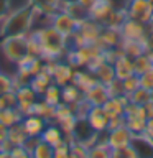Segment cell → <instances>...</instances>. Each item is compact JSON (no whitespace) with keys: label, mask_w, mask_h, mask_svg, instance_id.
<instances>
[{"label":"cell","mask_w":153,"mask_h":158,"mask_svg":"<svg viewBox=\"0 0 153 158\" xmlns=\"http://www.w3.org/2000/svg\"><path fill=\"white\" fill-rule=\"evenodd\" d=\"M33 35L39 43L43 59H59L68 53V38L59 33L56 28H53L51 25L35 30Z\"/></svg>","instance_id":"cell-1"},{"label":"cell","mask_w":153,"mask_h":158,"mask_svg":"<svg viewBox=\"0 0 153 158\" xmlns=\"http://www.w3.org/2000/svg\"><path fill=\"white\" fill-rule=\"evenodd\" d=\"M35 22V7L31 3L20 7L0 22V36H13V35H28Z\"/></svg>","instance_id":"cell-2"},{"label":"cell","mask_w":153,"mask_h":158,"mask_svg":"<svg viewBox=\"0 0 153 158\" xmlns=\"http://www.w3.org/2000/svg\"><path fill=\"white\" fill-rule=\"evenodd\" d=\"M0 49L10 63L18 64L28 54V35L5 36L0 43Z\"/></svg>","instance_id":"cell-3"},{"label":"cell","mask_w":153,"mask_h":158,"mask_svg":"<svg viewBox=\"0 0 153 158\" xmlns=\"http://www.w3.org/2000/svg\"><path fill=\"white\" fill-rule=\"evenodd\" d=\"M102 51L104 49L97 43H86L82 46L68 49V63L72 64L74 68H86L89 64V61L94 56L101 54Z\"/></svg>","instance_id":"cell-4"},{"label":"cell","mask_w":153,"mask_h":158,"mask_svg":"<svg viewBox=\"0 0 153 158\" xmlns=\"http://www.w3.org/2000/svg\"><path fill=\"white\" fill-rule=\"evenodd\" d=\"M125 15L128 18L138 20L142 23L153 22V10L147 0H128V5L125 8Z\"/></svg>","instance_id":"cell-5"},{"label":"cell","mask_w":153,"mask_h":158,"mask_svg":"<svg viewBox=\"0 0 153 158\" xmlns=\"http://www.w3.org/2000/svg\"><path fill=\"white\" fill-rule=\"evenodd\" d=\"M133 138H135V133L127 125H120L117 128H112V130H107L105 142L109 143L110 150H115V148H120V147L133 143Z\"/></svg>","instance_id":"cell-6"},{"label":"cell","mask_w":153,"mask_h":158,"mask_svg":"<svg viewBox=\"0 0 153 158\" xmlns=\"http://www.w3.org/2000/svg\"><path fill=\"white\" fill-rule=\"evenodd\" d=\"M120 35L122 40H135V41H142L147 36V23H142L133 18H125L123 23L120 25Z\"/></svg>","instance_id":"cell-7"},{"label":"cell","mask_w":153,"mask_h":158,"mask_svg":"<svg viewBox=\"0 0 153 158\" xmlns=\"http://www.w3.org/2000/svg\"><path fill=\"white\" fill-rule=\"evenodd\" d=\"M49 25H51L53 28H56L59 33L64 35V36L68 38V36H71V35L77 30L79 23L68 12H64V10H58L56 13L51 15V22H49Z\"/></svg>","instance_id":"cell-8"},{"label":"cell","mask_w":153,"mask_h":158,"mask_svg":"<svg viewBox=\"0 0 153 158\" xmlns=\"http://www.w3.org/2000/svg\"><path fill=\"white\" fill-rule=\"evenodd\" d=\"M17 94V109L22 112V115H28L33 114V106L38 101V94L31 89V86H22L15 89Z\"/></svg>","instance_id":"cell-9"},{"label":"cell","mask_w":153,"mask_h":158,"mask_svg":"<svg viewBox=\"0 0 153 158\" xmlns=\"http://www.w3.org/2000/svg\"><path fill=\"white\" fill-rule=\"evenodd\" d=\"M109 115L107 112L104 110L102 106H91L89 109L87 115H86V122L91 125V128L97 133H104L107 132V127H109Z\"/></svg>","instance_id":"cell-10"},{"label":"cell","mask_w":153,"mask_h":158,"mask_svg":"<svg viewBox=\"0 0 153 158\" xmlns=\"http://www.w3.org/2000/svg\"><path fill=\"white\" fill-rule=\"evenodd\" d=\"M77 31L86 43H96L102 31V25L92 18H86L77 25Z\"/></svg>","instance_id":"cell-11"},{"label":"cell","mask_w":153,"mask_h":158,"mask_svg":"<svg viewBox=\"0 0 153 158\" xmlns=\"http://www.w3.org/2000/svg\"><path fill=\"white\" fill-rule=\"evenodd\" d=\"M74 73H76V69H74L72 64H69V63H59V61H58L56 68H54L53 73H51L53 82L58 84L59 87L66 86V84L72 82Z\"/></svg>","instance_id":"cell-12"},{"label":"cell","mask_w":153,"mask_h":158,"mask_svg":"<svg viewBox=\"0 0 153 158\" xmlns=\"http://www.w3.org/2000/svg\"><path fill=\"white\" fill-rule=\"evenodd\" d=\"M22 123L28 137H39L43 133V130L46 128L48 122L39 115H36V114H28V115H23Z\"/></svg>","instance_id":"cell-13"},{"label":"cell","mask_w":153,"mask_h":158,"mask_svg":"<svg viewBox=\"0 0 153 158\" xmlns=\"http://www.w3.org/2000/svg\"><path fill=\"white\" fill-rule=\"evenodd\" d=\"M120 41H122V35H120V30H118V28L102 27L101 36H99V40H97L96 43H97L102 49H109V48H117V46H120Z\"/></svg>","instance_id":"cell-14"},{"label":"cell","mask_w":153,"mask_h":158,"mask_svg":"<svg viewBox=\"0 0 153 158\" xmlns=\"http://www.w3.org/2000/svg\"><path fill=\"white\" fill-rule=\"evenodd\" d=\"M110 97L107 91V86L102 82H96L92 87H89L87 91H84V99L91 104V106H102L107 99Z\"/></svg>","instance_id":"cell-15"},{"label":"cell","mask_w":153,"mask_h":158,"mask_svg":"<svg viewBox=\"0 0 153 158\" xmlns=\"http://www.w3.org/2000/svg\"><path fill=\"white\" fill-rule=\"evenodd\" d=\"M128 102V97L127 96H117V97H109L105 102L102 104L104 110L107 112L109 118L112 117H118V115H123V110H125V106Z\"/></svg>","instance_id":"cell-16"},{"label":"cell","mask_w":153,"mask_h":158,"mask_svg":"<svg viewBox=\"0 0 153 158\" xmlns=\"http://www.w3.org/2000/svg\"><path fill=\"white\" fill-rule=\"evenodd\" d=\"M112 10H114V7L110 5L109 0H96V3L89 8V18H92L101 25H104V22L107 20V17L110 15Z\"/></svg>","instance_id":"cell-17"},{"label":"cell","mask_w":153,"mask_h":158,"mask_svg":"<svg viewBox=\"0 0 153 158\" xmlns=\"http://www.w3.org/2000/svg\"><path fill=\"white\" fill-rule=\"evenodd\" d=\"M61 10L68 12L71 17L76 20L77 23H81L82 20L89 18V10L84 8L77 0H63V5H61Z\"/></svg>","instance_id":"cell-18"},{"label":"cell","mask_w":153,"mask_h":158,"mask_svg":"<svg viewBox=\"0 0 153 158\" xmlns=\"http://www.w3.org/2000/svg\"><path fill=\"white\" fill-rule=\"evenodd\" d=\"M114 69H115V77L122 81V79L133 74V59L128 58L127 54H120L114 61Z\"/></svg>","instance_id":"cell-19"},{"label":"cell","mask_w":153,"mask_h":158,"mask_svg":"<svg viewBox=\"0 0 153 158\" xmlns=\"http://www.w3.org/2000/svg\"><path fill=\"white\" fill-rule=\"evenodd\" d=\"M53 82V77H51V73H48L46 69H41L38 74H35L31 77V82H30V86L35 92L38 94V96H43V92L48 89V86Z\"/></svg>","instance_id":"cell-20"},{"label":"cell","mask_w":153,"mask_h":158,"mask_svg":"<svg viewBox=\"0 0 153 158\" xmlns=\"http://www.w3.org/2000/svg\"><path fill=\"white\" fill-rule=\"evenodd\" d=\"M72 82L84 92V91H87L89 87H92L94 84L97 82V77H96V74H94V71H91V69H84V71H76L74 73Z\"/></svg>","instance_id":"cell-21"},{"label":"cell","mask_w":153,"mask_h":158,"mask_svg":"<svg viewBox=\"0 0 153 158\" xmlns=\"http://www.w3.org/2000/svg\"><path fill=\"white\" fill-rule=\"evenodd\" d=\"M82 97H84V92L74 82H69V84H66V86L61 87V99H63V102L69 104V106L79 102Z\"/></svg>","instance_id":"cell-22"},{"label":"cell","mask_w":153,"mask_h":158,"mask_svg":"<svg viewBox=\"0 0 153 158\" xmlns=\"http://www.w3.org/2000/svg\"><path fill=\"white\" fill-rule=\"evenodd\" d=\"M94 74H96L97 81L105 84V86L115 79V69H114V64L107 63V61H104L101 66H97L96 69H94Z\"/></svg>","instance_id":"cell-23"},{"label":"cell","mask_w":153,"mask_h":158,"mask_svg":"<svg viewBox=\"0 0 153 158\" xmlns=\"http://www.w3.org/2000/svg\"><path fill=\"white\" fill-rule=\"evenodd\" d=\"M120 49L123 54H127L128 58H137L140 54L145 53V46L142 41H135V40H122L120 41Z\"/></svg>","instance_id":"cell-24"},{"label":"cell","mask_w":153,"mask_h":158,"mask_svg":"<svg viewBox=\"0 0 153 158\" xmlns=\"http://www.w3.org/2000/svg\"><path fill=\"white\" fill-rule=\"evenodd\" d=\"M39 138H41L43 142L49 143L51 147H54V145H58V143L64 138V133H63V130H61L59 127L46 125V128L43 130V133L39 135Z\"/></svg>","instance_id":"cell-25"},{"label":"cell","mask_w":153,"mask_h":158,"mask_svg":"<svg viewBox=\"0 0 153 158\" xmlns=\"http://www.w3.org/2000/svg\"><path fill=\"white\" fill-rule=\"evenodd\" d=\"M22 118H23V115L17 107H3L0 110V122L5 123L7 127H12L13 123L20 122Z\"/></svg>","instance_id":"cell-26"},{"label":"cell","mask_w":153,"mask_h":158,"mask_svg":"<svg viewBox=\"0 0 153 158\" xmlns=\"http://www.w3.org/2000/svg\"><path fill=\"white\" fill-rule=\"evenodd\" d=\"M27 132H25V127L22 120L13 123L12 127H8V140L13 143V145H23V142L27 140Z\"/></svg>","instance_id":"cell-27"},{"label":"cell","mask_w":153,"mask_h":158,"mask_svg":"<svg viewBox=\"0 0 153 158\" xmlns=\"http://www.w3.org/2000/svg\"><path fill=\"white\" fill-rule=\"evenodd\" d=\"M87 156L91 158H110L112 156V150L110 147H109V143L104 140V142H96L92 143L91 147H89V153Z\"/></svg>","instance_id":"cell-28"},{"label":"cell","mask_w":153,"mask_h":158,"mask_svg":"<svg viewBox=\"0 0 153 158\" xmlns=\"http://www.w3.org/2000/svg\"><path fill=\"white\" fill-rule=\"evenodd\" d=\"M33 114H36L46 122L54 120V106L48 104L46 101H36L33 106Z\"/></svg>","instance_id":"cell-29"},{"label":"cell","mask_w":153,"mask_h":158,"mask_svg":"<svg viewBox=\"0 0 153 158\" xmlns=\"http://www.w3.org/2000/svg\"><path fill=\"white\" fill-rule=\"evenodd\" d=\"M150 69H153V63H151V59H150V56H148L147 53L133 58V73H135L137 76L150 71Z\"/></svg>","instance_id":"cell-30"},{"label":"cell","mask_w":153,"mask_h":158,"mask_svg":"<svg viewBox=\"0 0 153 158\" xmlns=\"http://www.w3.org/2000/svg\"><path fill=\"white\" fill-rule=\"evenodd\" d=\"M43 101H46L48 104H51V106L56 107L59 102H63V99H61V87H59L58 84L51 82L48 86L46 91L43 92Z\"/></svg>","instance_id":"cell-31"},{"label":"cell","mask_w":153,"mask_h":158,"mask_svg":"<svg viewBox=\"0 0 153 158\" xmlns=\"http://www.w3.org/2000/svg\"><path fill=\"white\" fill-rule=\"evenodd\" d=\"M128 101L133 102V104H138V106H143V104H147L148 101H150V91L142 86H138L135 91H133L132 94H128Z\"/></svg>","instance_id":"cell-32"},{"label":"cell","mask_w":153,"mask_h":158,"mask_svg":"<svg viewBox=\"0 0 153 158\" xmlns=\"http://www.w3.org/2000/svg\"><path fill=\"white\" fill-rule=\"evenodd\" d=\"M31 77H33V76L30 74L28 69L18 66L17 73H15V76H13V87L17 89V87H22V86H30Z\"/></svg>","instance_id":"cell-33"},{"label":"cell","mask_w":153,"mask_h":158,"mask_svg":"<svg viewBox=\"0 0 153 158\" xmlns=\"http://www.w3.org/2000/svg\"><path fill=\"white\" fill-rule=\"evenodd\" d=\"M31 156H35V158H53V147L39 138V142L36 143V147L31 152Z\"/></svg>","instance_id":"cell-34"},{"label":"cell","mask_w":153,"mask_h":158,"mask_svg":"<svg viewBox=\"0 0 153 158\" xmlns=\"http://www.w3.org/2000/svg\"><path fill=\"white\" fill-rule=\"evenodd\" d=\"M147 118L143 117H125V125L135 133V135H142L143 128H145Z\"/></svg>","instance_id":"cell-35"},{"label":"cell","mask_w":153,"mask_h":158,"mask_svg":"<svg viewBox=\"0 0 153 158\" xmlns=\"http://www.w3.org/2000/svg\"><path fill=\"white\" fill-rule=\"evenodd\" d=\"M137 158L140 156L137 152V148L133 143L130 145H125V147H120V148H115V150H112V158Z\"/></svg>","instance_id":"cell-36"},{"label":"cell","mask_w":153,"mask_h":158,"mask_svg":"<svg viewBox=\"0 0 153 158\" xmlns=\"http://www.w3.org/2000/svg\"><path fill=\"white\" fill-rule=\"evenodd\" d=\"M77 120L79 118L76 117V114H71V115H68V117H64L63 120H59V128L63 130L64 135H72V132H74V128H76L77 125Z\"/></svg>","instance_id":"cell-37"},{"label":"cell","mask_w":153,"mask_h":158,"mask_svg":"<svg viewBox=\"0 0 153 158\" xmlns=\"http://www.w3.org/2000/svg\"><path fill=\"white\" fill-rule=\"evenodd\" d=\"M69 147H71L69 140L68 138H63L58 145L53 147V158H68L69 156Z\"/></svg>","instance_id":"cell-38"},{"label":"cell","mask_w":153,"mask_h":158,"mask_svg":"<svg viewBox=\"0 0 153 158\" xmlns=\"http://www.w3.org/2000/svg\"><path fill=\"white\" fill-rule=\"evenodd\" d=\"M122 86H123V92H125V96H128V94H132L138 86H140V79H138V76L135 73H133L128 77L122 79Z\"/></svg>","instance_id":"cell-39"},{"label":"cell","mask_w":153,"mask_h":158,"mask_svg":"<svg viewBox=\"0 0 153 158\" xmlns=\"http://www.w3.org/2000/svg\"><path fill=\"white\" fill-rule=\"evenodd\" d=\"M13 89H15L13 87V77L0 71V96H3V94L13 91Z\"/></svg>","instance_id":"cell-40"},{"label":"cell","mask_w":153,"mask_h":158,"mask_svg":"<svg viewBox=\"0 0 153 158\" xmlns=\"http://www.w3.org/2000/svg\"><path fill=\"white\" fill-rule=\"evenodd\" d=\"M107 91H109V96L110 97H117V96H125L123 92V86H122V81L120 79H114L112 82L107 84Z\"/></svg>","instance_id":"cell-41"},{"label":"cell","mask_w":153,"mask_h":158,"mask_svg":"<svg viewBox=\"0 0 153 158\" xmlns=\"http://www.w3.org/2000/svg\"><path fill=\"white\" fill-rule=\"evenodd\" d=\"M138 79H140V86L148 89V91H151L153 89V69H150V71L143 73L138 76Z\"/></svg>","instance_id":"cell-42"},{"label":"cell","mask_w":153,"mask_h":158,"mask_svg":"<svg viewBox=\"0 0 153 158\" xmlns=\"http://www.w3.org/2000/svg\"><path fill=\"white\" fill-rule=\"evenodd\" d=\"M145 51H153V22L147 23V36L143 40Z\"/></svg>","instance_id":"cell-43"},{"label":"cell","mask_w":153,"mask_h":158,"mask_svg":"<svg viewBox=\"0 0 153 158\" xmlns=\"http://www.w3.org/2000/svg\"><path fill=\"white\" fill-rule=\"evenodd\" d=\"M10 156H13V158H28L30 153L23 145H15L12 150H10Z\"/></svg>","instance_id":"cell-44"},{"label":"cell","mask_w":153,"mask_h":158,"mask_svg":"<svg viewBox=\"0 0 153 158\" xmlns=\"http://www.w3.org/2000/svg\"><path fill=\"white\" fill-rule=\"evenodd\" d=\"M142 137L147 138L150 143H153V117L147 118V123H145V128H143V132H142Z\"/></svg>","instance_id":"cell-45"},{"label":"cell","mask_w":153,"mask_h":158,"mask_svg":"<svg viewBox=\"0 0 153 158\" xmlns=\"http://www.w3.org/2000/svg\"><path fill=\"white\" fill-rule=\"evenodd\" d=\"M39 142V137H27V140L23 142V147L28 150L30 153V156H31V152H33V148L36 147V143Z\"/></svg>","instance_id":"cell-46"},{"label":"cell","mask_w":153,"mask_h":158,"mask_svg":"<svg viewBox=\"0 0 153 158\" xmlns=\"http://www.w3.org/2000/svg\"><path fill=\"white\" fill-rule=\"evenodd\" d=\"M120 125H125V117L123 115H118V117H112L110 120H109V127L107 130H112V128H117Z\"/></svg>","instance_id":"cell-47"},{"label":"cell","mask_w":153,"mask_h":158,"mask_svg":"<svg viewBox=\"0 0 153 158\" xmlns=\"http://www.w3.org/2000/svg\"><path fill=\"white\" fill-rule=\"evenodd\" d=\"M10 12V2L8 0H0V22L7 17Z\"/></svg>","instance_id":"cell-48"},{"label":"cell","mask_w":153,"mask_h":158,"mask_svg":"<svg viewBox=\"0 0 153 158\" xmlns=\"http://www.w3.org/2000/svg\"><path fill=\"white\" fill-rule=\"evenodd\" d=\"M109 2H110V5L117 10H125L127 5H128V0H109Z\"/></svg>","instance_id":"cell-49"},{"label":"cell","mask_w":153,"mask_h":158,"mask_svg":"<svg viewBox=\"0 0 153 158\" xmlns=\"http://www.w3.org/2000/svg\"><path fill=\"white\" fill-rule=\"evenodd\" d=\"M7 138H8V127L0 122V142L7 140Z\"/></svg>","instance_id":"cell-50"},{"label":"cell","mask_w":153,"mask_h":158,"mask_svg":"<svg viewBox=\"0 0 153 158\" xmlns=\"http://www.w3.org/2000/svg\"><path fill=\"white\" fill-rule=\"evenodd\" d=\"M143 109H145L147 118H151V117H153V102L148 101L147 104H143Z\"/></svg>","instance_id":"cell-51"},{"label":"cell","mask_w":153,"mask_h":158,"mask_svg":"<svg viewBox=\"0 0 153 158\" xmlns=\"http://www.w3.org/2000/svg\"><path fill=\"white\" fill-rule=\"evenodd\" d=\"M77 2L81 3L84 8H87V10H89V8H91L94 3H96V0H77Z\"/></svg>","instance_id":"cell-52"},{"label":"cell","mask_w":153,"mask_h":158,"mask_svg":"<svg viewBox=\"0 0 153 158\" xmlns=\"http://www.w3.org/2000/svg\"><path fill=\"white\" fill-rule=\"evenodd\" d=\"M148 56H150V59H151V63H153V51H145Z\"/></svg>","instance_id":"cell-53"},{"label":"cell","mask_w":153,"mask_h":158,"mask_svg":"<svg viewBox=\"0 0 153 158\" xmlns=\"http://www.w3.org/2000/svg\"><path fill=\"white\" fill-rule=\"evenodd\" d=\"M150 101L153 102V89H151V91H150Z\"/></svg>","instance_id":"cell-54"},{"label":"cell","mask_w":153,"mask_h":158,"mask_svg":"<svg viewBox=\"0 0 153 158\" xmlns=\"http://www.w3.org/2000/svg\"><path fill=\"white\" fill-rule=\"evenodd\" d=\"M148 3H150V7H151V10H153V0H147Z\"/></svg>","instance_id":"cell-55"}]
</instances>
